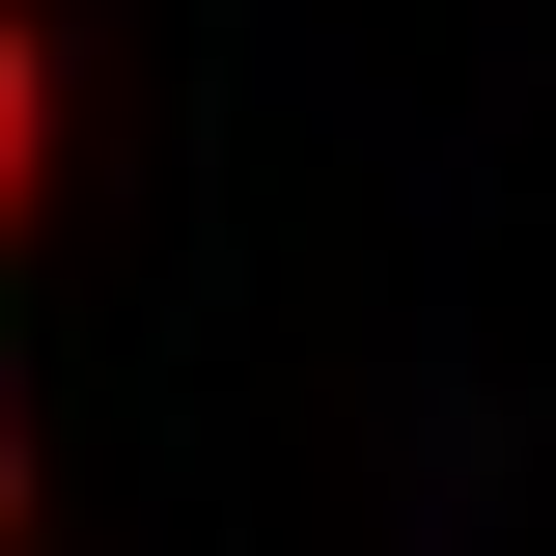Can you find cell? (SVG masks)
<instances>
[{
	"label": "cell",
	"mask_w": 556,
	"mask_h": 556,
	"mask_svg": "<svg viewBox=\"0 0 556 556\" xmlns=\"http://www.w3.org/2000/svg\"><path fill=\"white\" fill-rule=\"evenodd\" d=\"M0 529H28V445H0Z\"/></svg>",
	"instance_id": "cell-2"
},
{
	"label": "cell",
	"mask_w": 556,
	"mask_h": 556,
	"mask_svg": "<svg viewBox=\"0 0 556 556\" xmlns=\"http://www.w3.org/2000/svg\"><path fill=\"white\" fill-rule=\"evenodd\" d=\"M28 195H56V28L0 0V251H28Z\"/></svg>",
	"instance_id": "cell-1"
}]
</instances>
